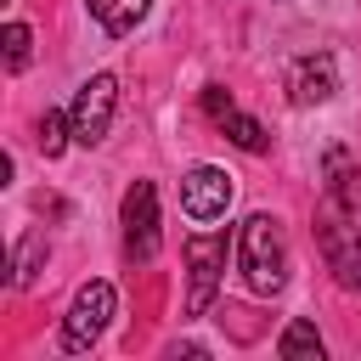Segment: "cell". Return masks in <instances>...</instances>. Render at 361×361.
Returning <instances> with one entry per match:
<instances>
[{
    "mask_svg": "<svg viewBox=\"0 0 361 361\" xmlns=\"http://www.w3.org/2000/svg\"><path fill=\"white\" fill-rule=\"evenodd\" d=\"M322 254L344 288H361V169L350 164L344 147L327 152V197L316 214Z\"/></svg>",
    "mask_w": 361,
    "mask_h": 361,
    "instance_id": "1",
    "label": "cell"
},
{
    "mask_svg": "<svg viewBox=\"0 0 361 361\" xmlns=\"http://www.w3.org/2000/svg\"><path fill=\"white\" fill-rule=\"evenodd\" d=\"M243 282L254 293H282V282H288V243L271 214L243 220Z\"/></svg>",
    "mask_w": 361,
    "mask_h": 361,
    "instance_id": "2",
    "label": "cell"
},
{
    "mask_svg": "<svg viewBox=\"0 0 361 361\" xmlns=\"http://www.w3.org/2000/svg\"><path fill=\"white\" fill-rule=\"evenodd\" d=\"M107 316H113V282H85V288L73 293V305H68L62 350H90V344L102 338Z\"/></svg>",
    "mask_w": 361,
    "mask_h": 361,
    "instance_id": "3",
    "label": "cell"
},
{
    "mask_svg": "<svg viewBox=\"0 0 361 361\" xmlns=\"http://www.w3.org/2000/svg\"><path fill=\"white\" fill-rule=\"evenodd\" d=\"M113 102H118V79L113 73H90L79 85V96H73V141L96 147L107 135V124H113Z\"/></svg>",
    "mask_w": 361,
    "mask_h": 361,
    "instance_id": "4",
    "label": "cell"
},
{
    "mask_svg": "<svg viewBox=\"0 0 361 361\" xmlns=\"http://www.w3.org/2000/svg\"><path fill=\"white\" fill-rule=\"evenodd\" d=\"M186 265H192V293H186V316H203L214 305V288H220V271H226V237L209 231V237H186Z\"/></svg>",
    "mask_w": 361,
    "mask_h": 361,
    "instance_id": "5",
    "label": "cell"
},
{
    "mask_svg": "<svg viewBox=\"0 0 361 361\" xmlns=\"http://www.w3.org/2000/svg\"><path fill=\"white\" fill-rule=\"evenodd\" d=\"M124 248H130V259L158 254V192H152V180H135L124 192Z\"/></svg>",
    "mask_w": 361,
    "mask_h": 361,
    "instance_id": "6",
    "label": "cell"
},
{
    "mask_svg": "<svg viewBox=\"0 0 361 361\" xmlns=\"http://www.w3.org/2000/svg\"><path fill=\"white\" fill-rule=\"evenodd\" d=\"M226 203H231V175H226V169L197 164V169L180 180V209H186L192 220H220Z\"/></svg>",
    "mask_w": 361,
    "mask_h": 361,
    "instance_id": "7",
    "label": "cell"
},
{
    "mask_svg": "<svg viewBox=\"0 0 361 361\" xmlns=\"http://www.w3.org/2000/svg\"><path fill=\"white\" fill-rule=\"evenodd\" d=\"M338 90V68H333V56L322 51V56H299L293 68H288V96L299 102V107H316V102H327Z\"/></svg>",
    "mask_w": 361,
    "mask_h": 361,
    "instance_id": "8",
    "label": "cell"
},
{
    "mask_svg": "<svg viewBox=\"0 0 361 361\" xmlns=\"http://www.w3.org/2000/svg\"><path fill=\"white\" fill-rule=\"evenodd\" d=\"M147 6H152V0H90L96 23H102L107 34H130V28L147 17Z\"/></svg>",
    "mask_w": 361,
    "mask_h": 361,
    "instance_id": "9",
    "label": "cell"
},
{
    "mask_svg": "<svg viewBox=\"0 0 361 361\" xmlns=\"http://www.w3.org/2000/svg\"><path fill=\"white\" fill-rule=\"evenodd\" d=\"M214 124H220V130H226V135H231V141H237L243 152H265V147H271L265 124H259V118H248V113H237V107H231L226 118H214Z\"/></svg>",
    "mask_w": 361,
    "mask_h": 361,
    "instance_id": "10",
    "label": "cell"
},
{
    "mask_svg": "<svg viewBox=\"0 0 361 361\" xmlns=\"http://www.w3.org/2000/svg\"><path fill=\"white\" fill-rule=\"evenodd\" d=\"M39 265H45V231H28V237L17 243V254H11V282L28 288V282L39 276Z\"/></svg>",
    "mask_w": 361,
    "mask_h": 361,
    "instance_id": "11",
    "label": "cell"
},
{
    "mask_svg": "<svg viewBox=\"0 0 361 361\" xmlns=\"http://www.w3.org/2000/svg\"><path fill=\"white\" fill-rule=\"evenodd\" d=\"M288 361H299V355H322V338H316V327L310 322H293L288 333H282V344H276Z\"/></svg>",
    "mask_w": 361,
    "mask_h": 361,
    "instance_id": "12",
    "label": "cell"
},
{
    "mask_svg": "<svg viewBox=\"0 0 361 361\" xmlns=\"http://www.w3.org/2000/svg\"><path fill=\"white\" fill-rule=\"evenodd\" d=\"M68 130H73V124H68L56 107H45V118H39V152H45V158H56V152L68 147Z\"/></svg>",
    "mask_w": 361,
    "mask_h": 361,
    "instance_id": "13",
    "label": "cell"
},
{
    "mask_svg": "<svg viewBox=\"0 0 361 361\" xmlns=\"http://www.w3.org/2000/svg\"><path fill=\"white\" fill-rule=\"evenodd\" d=\"M28 45H34L28 23H6V68H28Z\"/></svg>",
    "mask_w": 361,
    "mask_h": 361,
    "instance_id": "14",
    "label": "cell"
},
{
    "mask_svg": "<svg viewBox=\"0 0 361 361\" xmlns=\"http://www.w3.org/2000/svg\"><path fill=\"white\" fill-rule=\"evenodd\" d=\"M203 113H209V118H226V113H231V96H226L220 85H209V90H203Z\"/></svg>",
    "mask_w": 361,
    "mask_h": 361,
    "instance_id": "15",
    "label": "cell"
}]
</instances>
